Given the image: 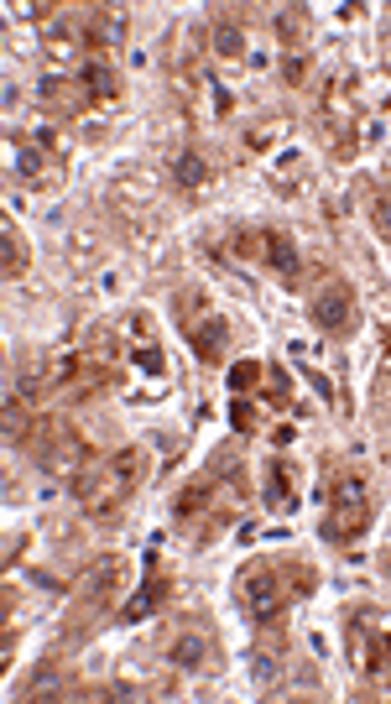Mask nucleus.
I'll use <instances>...</instances> for the list:
<instances>
[{
	"mask_svg": "<svg viewBox=\"0 0 391 704\" xmlns=\"http://www.w3.org/2000/svg\"><path fill=\"white\" fill-rule=\"evenodd\" d=\"M141 475H147V454L136 444L115 448L105 459H89V465L73 475V496H79V507H84L89 516H115L130 496H136Z\"/></svg>",
	"mask_w": 391,
	"mask_h": 704,
	"instance_id": "nucleus-1",
	"label": "nucleus"
},
{
	"mask_svg": "<svg viewBox=\"0 0 391 704\" xmlns=\"http://www.w3.org/2000/svg\"><path fill=\"white\" fill-rule=\"evenodd\" d=\"M349 658L370 679H391V616L376 605H355L349 611Z\"/></svg>",
	"mask_w": 391,
	"mask_h": 704,
	"instance_id": "nucleus-2",
	"label": "nucleus"
},
{
	"mask_svg": "<svg viewBox=\"0 0 391 704\" xmlns=\"http://www.w3.org/2000/svg\"><path fill=\"white\" fill-rule=\"evenodd\" d=\"M292 595V584H287V569L283 564H272V558H251L245 569L235 575V600L251 611L256 621L277 616L283 611V600Z\"/></svg>",
	"mask_w": 391,
	"mask_h": 704,
	"instance_id": "nucleus-3",
	"label": "nucleus"
},
{
	"mask_svg": "<svg viewBox=\"0 0 391 704\" xmlns=\"http://www.w3.org/2000/svg\"><path fill=\"white\" fill-rule=\"evenodd\" d=\"M177 323H183V334L194 344V355L204 365H219L225 361V340H230V323L225 314H215L204 293H177Z\"/></svg>",
	"mask_w": 391,
	"mask_h": 704,
	"instance_id": "nucleus-4",
	"label": "nucleus"
},
{
	"mask_svg": "<svg viewBox=\"0 0 391 704\" xmlns=\"http://www.w3.org/2000/svg\"><path fill=\"white\" fill-rule=\"evenodd\" d=\"M370 527V501H366V486L360 475H340L329 486V516H324V537L334 543H355V537Z\"/></svg>",
	"mask_w": 391,
	"mask_h": 704,
	"instance_id": "nucleus-5",
	"label": "nucleus"
},
{
	"mask_svg": "<svg viewBox=\"0 0 391 704\" xmlns=\"http://www.w3.org/2000/svg\"><path fill=\"white\" fill-rule=\"evenodd\" d=\"M26 444L37 448V465L47 469V475H79V469L89 465V444L73 433V428H32V439Z\"/></svg>",
	"mask_w": 391,
	"mask_h": 704,
	"instance_id": "nucleus-6",
	"label": "nucleus"
},
{
	"mask_svg": "<svg viewBox=\"0 0 391 704\" xmlns=\"http://www.w3.org/2000/svg\"><path fill=\"white\" fill-rule=\"evenodd\" d=\"M308 319L319 323L324 334H355V293H349V282H324L319 293H313V303H308Z\"/></svg>",
	"mask_w": 391,
	"mask_h": 704,
	"instance_id": "nucleus-7",
	"label": "nucleus"
},
{
	"mask_svg": "<svg viewBox=\"0 0 391 704\" xmlns=\"http://www.w3.org/2000/svg\"><path fill=\"white\" fill-rule=\"evenodd\" d=\"M219 469H225V454L215 459V469H204L188 480V491L173 501L177 522H198V516H219Z\"/></svg>",
	"mask_w": 391,
	"mask_h": 704,
	"instance_id": "nucleus-8",
	"label": "nucleus"
},
{
	"mask_svg": "<svg viewBox=\"0 0 391 704\" xmlns=\"http://www.w3.org/2000/svg\"><path fill=\"white\" fill-rule=\"evenodd\" d=\"M120 579H126V558H100V564H89L84 579H79V595L89 605H110L115 590H120Z\"/></svg>",
	"mask_w": 391,
	"mask_h": 704,
	"instance_id": "nucleus-9",
	"label": "nucleus"
},
{
	"mask_svg": "<svg viewBox=\"0 0 391 704\" xmlns=\"http://www.w3.org/2000/svg\"><path fill=\"white\" fill-rule=\"evenodd\" d=\"M261 266H266V272H277L283 282H298L303 261H298L292 235H287V230H261Z\"/></svg>",
	"mask_w": 391,
	"mask_h": 704,
	"instance_id": "nucleus-10",
	"label": "nucleus"
},
{
	"mask_svg": "<svg viewBox=\"0 0 391 704\" xmlns=\"http://www.w3.org/2000/svg\"><path fill=\"white\" fill-rule=\"evenodd\" d=\"M168 600H173V579H162L152 569V575H147V584H141V590H130V600L120 605V621H147V616H157Z\"/></svg>",
	"mask_w": 391,
	"mask_h": 704,
	"instance_id": "nucleus-11",
	"label": "nucleus"
},
{
	"mask_svg": "<svg viewBox=\"0 0 391 704\" xmlns=\"http://www.w3.org/2000/svg\"><path fill=\"white\" fill-rule=\"evenodd\" d=\"M298 507V469L277 459L266 465V512H292Z\"/></svg>",
	"mask_w": 391,
	"mask_h": 704,
	"instance_id": "nucleus-12",
	"label": "nucleus"
},
{
	"mask_svg": "<svg viewBox=\"0 0 391 704\" xmlns=\"http://www.w3.org/2000/svg\"><path fill=\"white\" fill-rule=\"evenodd\" d=\"M79 26H84V47H115L120 37H126V16L120 11H84L79 16Z\"/></svg>",
	"mask_w": 391,
	"mask_h": 704,
	"instance_id": "nucleus-13",
	"label": "nucleus"
},
{
	"mask_svg": "<svg viewBox=\"0 0 391 704\" xmlns=\"http://www.w3.org/2000/svg\"><path fill=\"white\" fill-rule=\"evenodd\" d=\"M79 89H84L89 105H100V100H115V68H110L100 53H89L84 64H79Z\"/></svg>",
	"mask_w": 391,
	"mask_h": 704,
	"instance_id": "nucleus-14",
	"label": "nucleus"
},
{
	"mask_svg": "<svg viewBox=\"0 0 391 704\" xmlns=\"http://www.w3.org/2000/svg\"><path fill=\"white\" fill-rule=\"evenodd\" d=\"M168 658H173L177 668H204V658H209V632H177V637L168 641Z\"/></svg>",
	"mask_w": 391,
	"mask_h": 704,
	"instance_id": "nucleus-15",
	"label": "nucleus"
},
{
	"mask_svg": "<svg viewBox=\"0 0 391 704\" xmlns=\"http://www.w3.org/2000/svg\"><path fill=\"white\" fill-rule=\"evenodd\" d=\"M173 178H177V189H188V193H198L204 183H209V162H204V151H194V147H183L173 157Z\"/></svg>",
	"mask_w": 391,
	"mask_h": 704,
	"instance_id": "nucleus-16",
	"label": "nucleus"
},
{
	"mask_svg": "<svg viewBox=\"0 0 391 704\" xmlns=\"http://www.w3.org/2000/svg\"><path fill=\"white\" fill-rule=\"evenodd\" d=\"M37 94H43L47 110H79V105H89L84 89H73L68 79H58V73H47L43 84H37Z\"/></svg>",
	"mask_w": 391,
	"mask_h": 704,
	"instance_id": "nucleus-17",
	"label": "nucleus"
},
{
	"mask_svg": "<svg viewBox=\"0 0 391 704\" xmlns=\"http://www.w3.org/2000/svg\"><path fill=\"white\" fill-rule=\"evenodd\" d=\"M0 261H5V277L11 282L26 277V246H22V235H16V225L0 230Z\"/></svg>",
	"mask_w": 391,
	"mask_h": 704,
	"instance_id": "nucleus-18",
	"label": "nucleus"
},
{
	"mask_svg": "<svg viewBox=\"0 0 391 704\" xmlns=\"http://www.w3.org/2000/svg\"><path fill=\"white\" fill-rule=\"evenodd\" d=\"M308 22H313V16H308L303 5H287V11H277V37H283L287 47H298L308 37Z\"/></svg>",
	"mask_w": 391,
	"mask_h": 704,
	"instance_id": "nucleus-19",
	"label": "nucleus"
},
{
	"mask_svg": "<svg viewBox=\"0 0 391 704\" xmlns=\"http://www.w3.org/2000/svg\"><path fill=\"white\" fill-rule=\"evenodd\" d=\"M225 382H230V391H235V397H245L256 382H266V361H235Z\"/></svg>",
	"mask_w": 391,
	"mask_h": 704,
	"instance_id": "nucleus-20",
	"label": "nucleus"
},
{
	"mask_svg": "<svg viewBox=\"0 0 391 704\" xmlns=\"http://www.w3.org/2000/svg\"><path fill=\"white\" fill-rule=\"evenodd\" d=\"M215 53L219 58H245V32L235 22H215Z\"/></svg>",
	"mask_w": 391,
	"mask_h": 704,
	"instance_id": "nucleus-21",
	"label": "nucleus"
},
{
	"mask_svg": "<svg viewBox=\"0 0 391 704\" xmlns=\"http://www.w3.org/2000/svg\"><path fill=\"white\" fill-rule=\"evenodd\" d=\"M370 225L381 230V240H391V183H381L370 198Z\"/></svg>",
	"mask_w": 391,
	"mask_h": 704,
	"instance_id": "nucleus-22",
	"label": "nucleus"
},
{
	"mask_svg": "<svg viewBox=\"0 0 391 704\" xmlns=\"http://www.w3.org/2000/svg\"><path fill=\"white\" fill-rule=\"evenodd\" d=\"M266 386H272V397H266L272 407H292V382L283 365H266Z\"/></svg>",
	"mask_w": 391,
	"mask_h": 704,
	"instance_id": "nucleus-23",
	"label": "nucleus"
},
{
	"mask_svg": "<svg viewBox=\"0 0 391 704\" xmlns=\"http://www.w3.org/2000/svg\"><path fill=\"white\" fill-rule=\"evenodd\" d=\"M130 361L141 365L147 376H168V361H162V350H157L152 340H147V344H136V350H130Z\"/></svg>",
	"mask_w": 391,
	"mask_h": 704,
	"instance_id": "nucleus-24",
	"label": "nucleus"
},
{
	"mask_svg": "<svg viewBox=\"0 0 391 704\" xmlns=\"http://www.w3.org/2000/svg\"><path fill=\"white\" fill-rule=\"evenodd\" d=\"M230 428H235V433H256V412H251V402H245V397H235V402H230Z\"/></svg>",
	"mask_w": 391,
	"mask_h": 704,
	"instance_id": "nucleus-25",
	"label": "nucleus"
},
{
	"mask_svg": "<svg viewBox=\"0 0 391 704\" xmlns=\"http://www.w3.org/2000/svg\"><path fill=\"white\" fill-rule=\"evenodd\" d=\"M43 147H16V172H22V178H37V172H43Z\"/></svg>",
	"mask_w": 391,
	"mask_h": 704,
	"instance_id": "nucleus-26",
	"label": "nucleus"
},
{
	"mask_svg": "<svg viewBox=\"0 0 391 704\" xmlns=\"http://www.w3.org/2000/svg\"><path fill=\"white\" fill-rule=\"evenodd\" d=\"M53 694H58V689H53V679H47V673H37V679H32V689H22V700H53Z\"/></svg>",
	"mask_w": 391,
	"mask_h": 704,
	"instance_id": "nucleus-27",
	"label": "nucleus"
},
{
	"mask_svg": "<svg viewBox=\"0 0 391 704\" xmlns=\"http://www.w3.org/2000/svg\"><path fill=\"white\" fill-rule=\"evenodd\" d=\"M303 376H308V386H313L324 402H334V382H329V376H319V371H303Z\"/></svg>",
	"mask_w": 391,
	"mask_h": 704,
	"instance_id": "nucleus-28",
	"label": "nucleus"
},
{
	"mask_svg": "<svg viewBox=\"0 0 391 704\" xmlns=\"http://www.w3.org/2000/svg\"><path fill=\"white\" fill-rule=\"evenodd\" d=\"M283 79L287 84H303V58L292 53V58H283Z\"/></svg>",
	"mask_w": 391,
	"mask_h": 704,
	"instance_id": "nucleus-29",
	"label": "nucleus"
},
{
	"mask_svg": "<svg viewBox=\"0 0 391 704\" xmlns=\"http://www.w3.org/2000/svg\"><path fill=\"white\" fill-rule=\"evenodd\" d=\"M215 105H219V115H230V89L225 84H215Z\"/></svg>",
	"mask_w": 391,
	"mask_h": 704,
	"instance_id": "nucleus-30",
	"label": "nucleus"
},
{
	"mask_svg": "<svg viewBox=\"0 0 391 704\" xmlns=\"http://www.w3.org/2000/svg\"><path fill=\"white\" fill-rule=\"evenodd\" d=\"M381 569H387V579H391V548H387V554H381Z\"/></svg>",
	"mask_w": 391,
	"mask_h": 704,
	"instance_id": "nucleus-31",
	"label": "nucleus"
},
{
	"mask_svg": "<svg viewBox=\"0 0 391 704\" xmlns=\"http://www.w3.org/2000/svg\"><path fill=\"white\" fill-rule=\"evenodd\" d=\"M387 350H391V334H387Z\"/></svg>",
	"mask_w": 391,
	"mask_h": 704,
	"instance_id": "nucleus-32",
	"label": "nucleus"
},
{
	"mask_svg": "<svg viewBox=\"0 0 391 704\" xmlns=\"http://www.w3.org/2000/svg\"><path fill=\"white\" fill-rule=\"evenodd\" d=\"M387 683H391V679H387Z\"/></svg>",
	"mask_w": 391,
	"mask_h": 704,
	"instance_id": "nucleus-33",
	"label": "nucleus"
}]
</instances>
